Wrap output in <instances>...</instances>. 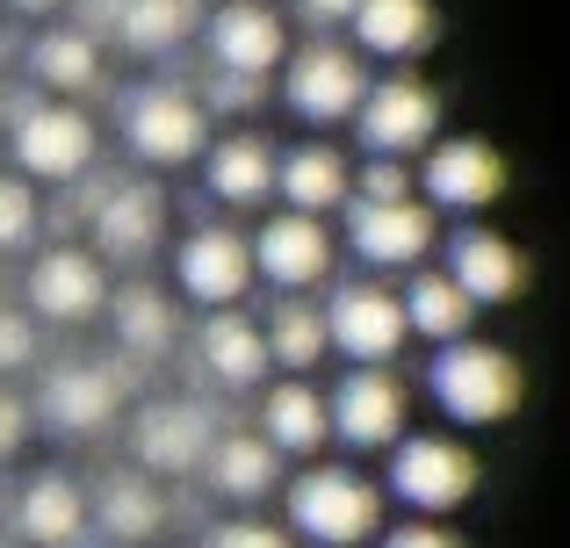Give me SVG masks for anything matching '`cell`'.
I'll use <instances>...</instances> for the list:
<instances>
[{
	"instance_id": "cell-24",
	"label": "cell",
	"mask_w": 570,
	"mask_h": 548,
	"mask_svg": "<svg viewBox=\"0 0 570 548\" xmlns=\"http://www.w3.org/2000/svg\"><path fill=\"white\" fill-rule=\"evenodd\" d=\"M203 477L224 506H261V498L282 491V448L267 434H217Z\"/></svg>"
},
{
	"instance_id": "cell-19",
	"label": "cell",
	"mask_w": 570,
	"mask_h": 548,
	"mask_svg": "<svg viewBox=\"0 0 570 548\" xmlns=\"http://www.w3.org/2000/svg\"><path fill=\"white\" fill-rule=\"evenodd\" d=\"M37 411H43V426L87 440V434H101V426H116V411H124V382H116V368L66 361V368H51V376H43Z\"/></svg>"
},
{
	"instance_id": "cell-37",
	"label": "cell",
	"mask_w": 570,
	"mask_h": 548,
	"mask_svg": "<svg viewBox=\"0 0 570 548\" xmlns=\"http://www.w3.org/2000/svg\"><path fill=\"white\" fill-rule=\"evenodd\" d=\"M376 548H462V535H448L441 520H404V527H390Z\"/></svg>"
},
{
	"instance_id": "cell-6",
	"label": "cell",
	"mask_w": 570,
	"mask_h": 548,
	"mask_svg": "<svg viewBox=\"0 0 570 548\" xmlns=\"http://www.w3.org/2000/svg\"><path fill=\"white\" fill-rule=\"evenodd\" d=\"M354 138L376 159L433 152V145H441V94H433L426 80H412V72H390V80L368 87L362 116H354Z\"/></svg>"
},
{
	"instance_id": "cell-13",
	"label": "cell",
	"mask_w": 570,
	"mask_h": 548,
	"mask_svg": "<svg viewBox=\"0 0 570 548\" xmlns=\"http://www.w3.org/2000/svg\"><path fill=\"white\" fill-rule=\"evenodd\" d=\"M419 196L433 210H455V217H476L505 196V159L491 138H441L419 167Z\"/></svg>"
},
{
	"instance_id": "cell-22",
	"label": "cell",
	"mask_w": 570,
	"mask_h": 548,
	"mask_svg": "<svg viewBox=\"0 0 570 548\" xmlns=\"http://www.w3.org/2000/svg\"><path fill=\"white\" fill-rule=\"evenodd\" d=\"M261 434L275 440L282 455H296V462H311V455L333 448V397L311 390L304 376L275 382V390L261 397Z\"/></svg>"
},
{
	"instance_id": "cell-18",
	"label": "cell",
	"mask_w": 570,
	"mask_h": 548,
	"mask_svg": "<svg viewBox=\"0 0 570 548\" xmlns=\"http://www.w3.org/2000/svg\"><path fill=\"white\" fill-rule=\"evenodd\" d=\"M195 361H203V376L217 382V390H253V382H267V368H275V347H267V325L232 303V310H209V318L195 325Z\"/></svg>"
},
{
	"instance_id": "cell-12",
	"label": "cell",
	"mask_w": 570,
	"mask_h": 548,
	"mask_svg": "<svg viewBox=\"0 0 570 548\" xmlns=\"http://www.w3.org/2000/svg\"><path fill=\"white\" fill-rule=\"evenodd\" d=\"M433 239H441V225H433V202H419V196H404V202H362L354 196V210H347V253L368 260V268L404 275L433 253Z\"/></svg>"
},
{
	"instance_id": "cell-35",
	"label": "cell",
	"mask_w": 570,
	"mask_h": 548,
	"mask_svg": "<svg viewBox=\"0 0 570 548\" xmlns=\"http://www.w3.org/2000/svg\"><path fill=\"white\" fill-rule=\"evenodd\" d=\"M37 361V310H8L0 303V382L14 376V368Z\"/></svg>"
},
{
	"instance_id": "cell-26",
	"label": "cell",
	"mask_w": 570,
	"mask_h": 548,
	"mask_svg": "<svg viewBox=\"0 0 570 548\" xmlns=\"http://www.w3.org/2000/svg\"><path fill=\"white\" fill-rule=\"evenodd\" d=\"M275 196H282V210H311V217H325V210H340V202H354V167H347V152H340V145H325V138H311V145H296V152H282Z\"/></svg>"
},
{
	"instance_id": "cell-36",
	"label": "cell",
	"mask_w": 570,
	"mask_h": 548,
	"mask_svg": "<svg viewBox=\"0 0 570 548\" xmlns=\"http://www.w3.org/2000/svg\"><path fill=\"white\" fill-rule=\"evenodd\" d=\"M203 548H289V535L267 527V520H217L203 535Z\"/></svg>"
},
{
	"instance_id": "cell-8",
	"label": "cell",
	"mask_w": 570,
	"mask_h": 548,
	"mask_svg": "<svg viewBox=\"0 0 570 548\" xmlns=\"http://www.w3.org/2000/svg\"><path fill=\"white\" fill-rule=\"evenodd\" d=\"M261 281V260H253V239H238L232 225H195L181 246H174V289L203 310H232L246 303V289Z\"/></svg>"
},
{
	"instance_id": "cell-33",
	"label": "cell",
	"mask_w": 570,
	"mask_h": 548,
	"mask_svg": "<svg viewBox=\"0 0 570 548\" xmlns=\"http://www.w3.org/2000/svg\"><path fill=\"white\" fill-rule=\"evenodd\" d=\"M412 188H419L412 159H376V152H368V167L354 173V196H362V202H404Z\"/></svg>"
},
{
	"instance_id": "cell-16",
	"label": "cell",
	"mask_w": 570,
	"mask_h": 548,
	"mask_svg": "<svg viewBox=\"0 0 570 548\" xmlns=\"http://www.w3.org/2000/svg\"><path fill=\"white\" fill-rule=\"evenodd\" d=\"M87 231H95L101 260L138 268V260H153L159 239H167V196H159L153 181H109L101 202L87 210Z\"/></svg>"
},
{
	"instance_id": "cell-7",
	"label": "cell",
	"mask_w": 570,
	"mask_h": 548,
	"mask_svg": "<svg viewBox=\"0 0 570 548\" xmlns=\"http://www.w3.org/2000/svg\"><path fill=\"white\" fill-rule=\"evenodd\" d=\"M124 138L145 167H188L209 152V109L188 87H138L124 101Z\"/></svg>"
},
{
	"instance_id": "cell-11",
	"label": "cell",
	"mask_w": 570,
	"mask_h": 548,
	"mask_svg": "<svg viewBox=\"0 0 570 548\" xmlns=\"http://www.w3.org/2000/svg\"><path fill=\"white\" fill-rule=\"evenodd\" d=\"M203 43H209V66L246 72V80H267V72L289 66V22H282L275 0H224V8H209Z\"/></svg>"
},
{
	"instance_id": "cell-32",
	"label": "cell",
	"mask_w": 570,
	"mask_h": 548,
	"mask_svg": "<svg viewBox=\"0 0 570 548\" xmlns=\"http://www.w3.org/2000/svg\"><path fill=\"white\" fill-rule=\"evenodd\" d=\"M95 512H101V527H109L116 541H153L159 527H167V498H159L145 477H109L101 498H95Z\"/></svg>"
},
{
	"instance_id": "cell-31",
	"label": "cell",
	"mask_w": 570,
	"mask_h": 548,
	"mask_svg": "<svg viewBox=\"0 0 570 548\" xmlns=\"http://www.w3.org/2000/svg\"><path fill=\"white\" fill-rule=\"evenodd\" d=\"M195 29H203L195 0H124V14H116V43H124V51H145V58L188 43Z\"/></svg>"
},
{
	"instance_id": "cell-15",
	"label": "cell",
	"mask_w": 570,
	"mask_h": 548,
	"mask_svg": "<svg viewBox=\"0 0 570 548\" xmlns=\"http://www.w3.org/2000/svg\"><path fill=\"white\" fill-rule=\"evenodd\" d=\"M224 426L209 419L195 397H153V405L130 419V440H138V462L153 469V477H188V469L209 462V448H217Z\"/></svg>"
},
{
	"instance_id": "cell-28",
	"label": "cell",
	"mask_w": 570,
	"mask_h": 548,
	"mask_svg": "<svg viewBox=\"0 0 570 548\" xmlns=\"http://www.w3.org/2000/svg\"><path fill=\"white\" fill-rule=\"evenodd\" d=\"M29 72H37L51 94H95L101 87V37L95 29H43L37 43H29Z\"/></svg>"
},
{
	"instance_id": "cell-21",
	"label": "cell",
	"mask_w": 570,
	"mask_h": 548,
	"mask_svg": "<svg viewBox=\"0 0 570 548\" xmlns=\"http://www.w3.org/2000/svg\"><path fill=\"white\" fill-rule=\"evenodd\" d=\"M203 181L224 210H261L275 202V181H282V152L261 138V130H232L203 152Z\"/></svg>"
},
{
	"instance_id": "cell-20",
	"label": "cell",
	"mask_w": 570,
	"mask_h": 548,
	"mask_svg": "<svg viewBox=\"0 0 570 548\" xmlns=\"http://www.w3.org/2000/svg\"><path fill=\"white\" fill-rule=\"evenodd\" d=\"M448 275L470 289L476 310H491V303H513V296L528 289V253L491 225H462L455 239H448Z\"/></svg>"
},
{
	"instance_id": "cell-38",
	"label": "cell",
	"mask_w": 570,
	"mask_h": 548,
	"mask_svg": "<svg viewBox=\"0 0 570 548\" xmlns=\"http://www.w3.org/2000/svg\"><path fill=\"white\" fill-rule=\"evenodd\" d=\"M22 440H29V405L8 390V382H0V462H8V455L22 448Z\"/></svg>"
},
{
	"instance_id": "cell-1",
	"label": "cell",
	"mask_w": 570,
	"mask_h": 548,
	"mask_svg": "<svg viewBox=\"0 0 570 548\" xmlns=\"http://www.w3.org/2000/svg\"><path fill=\"white\" fill-rule=\"evenodd\" d=\"M289 527L311 548H362L383 541V491L347 462H311L304 477H289Z\"/></svg>"
},
{
	"instance_id": "cell-2",
	"label": "cell",
	"mask_w": 570,
	"mask_h": 548,
	"mask_svg": "<svg viewBox=\"0 0 570 548\" xmlns=\"http://www.w3.org/2000/svg\"><path fill=\"white\" fill-rule=\"evenodd\" d=\"M426 382H433V405L455 426H505L520 411V397H528L520 361L505 347H491V339H448L433 353Z\"/></svg>"
},
{
	"instance_id": "cell-23",
	"label": "cell",
	"mask_w": 570,
	"mask_h": 548,
	"mask_svg": "<svg viewBox=\"0 0 570 548\" xmlns=\"http://www.w3.org/2000/svg\"><path fill=\"white\" fill-rule=\"evenodd\" d=\"M354 43L368 58H390V66H412L441 43V8L433 0H362L354 14Z\"/></svg>"
},
{
	"instance_id": "cell-14",
	"label": "cell",
	"mask_w": 570,
	"mask_h": 548,
	"mask_svg": "<svg viewBox=\"0 0 570 548\" xmlns=\"http://www.w3.org/2000/svg\"><path fill=\"white\" fill-rule=\"evenodd\" d=\"M29 310L43 325H95L109 310V260L95 246H51L29 268Z\"/></svg>"
},
{
	"instance_id": "cell-25",
	"label": "cell",
	"mask_w": 570,
	"mask_h": 548,
	"mask_svg": "<svg viewBox=\"0 0 570 548\" xmlns=\"http://www.w3.org/2000/svg\"><path fill=\"white\" fill-rule=\"evenodd\" d=\"M87 491L72 477H58V469H43V477L22 484V498H14V527H22L29 548H80L87 535Z\"/></svg>"
},
{
	"instance_id": "cell-5",
	"label": "cell",
	"mask_w": 570,
	"mask_h": 548,
	"mask_svg": "<svg viewBox=\"0 0 570 548\" xmlns=\"http://www.w3.org/2000/svg\"><path fill=\"white\" fill-rule=\"evenodd\" d=\"M8 152H14V167H22L29 181L72 188V181L95 173V123H87L72 101H29V109L14 116V130H8Z\"/></svg>"
},
{
	"instance_id": "cell-34",
	"label": "cell",
	"mask_w": 570,
	"mask_h": 548,
	"mask_svg": "<svg viewBox=\"0 0 570 548\" xmlns=\"http://www.w3.org/2000/svg\"><path fill=\"white\" fill-rule=\"evenodd\" d=\"M37 231V196H29V173H0V253L22 246Z\"/></svg>"
},
{
	"instance_id": "cell-40",
	"label": "cell",
	"mask_w": 570,
	"mask_h": 548,
	"mask_svg": "<svg viewBox=\"0 0 570 548\" xmlns=\"http://www.w3.org/2000/svg\"><path fill=\"white\" fill-rule=\"evenodd\" d=\"M296 8H304V22H318V29H354L362 0H296Z\"/></svg>"
},
{
	"instance_id": "cell-4",
	"label": "cell",
	"mask_w": 570,
	"mask_h": 548,
	"mask_svg": "<svg viewBox=\"0 0 570 548\" xmlns=\"http://www.w3.org/2000/svg\"><path fill=\"white\" fill-rule=\"evenodd\" d=\"M368 66L347 51V43H333V37H311L304 51H289V66H282V101H289L304 123H354L362 116V101H368Z\"/></svg>"
},
{
	"instance_id": "cell-17",
	"label": "cell",
	"mask_w": 570,
	"mask_h": 548,
	"mask_svg": "<svg viewBox=\"0 0 570 548\" xmlns=\"http://www.w3.org/2000/svg\"><path fill=\"white\" fill-rule=\"evenodd\" d=\"M404 382L390 368H347L333 390V440H347L354 455H383L404 440Z\"/></svg>"
},
{
	"instance_id": "cell-9",
	"label": "cell",
	"mask_w": 570,
	"mask_h": 548,
	"mask_svg": "<svg viewBox=\"0 0 570 548\" xmlns=\"http://www.w3.org/2000/svg\"><path fill=\"white\" fill-rule=\"evenodd\" d=\"M253 260H261V281L275 296H311L333 281V231H325V217L311 210H275L261 231H253Z\"/></svg>"
},
{
	"instance_id": "cell-29",
	"label": "cell",
	"mask_w": 570,
	"mask_h": 548,
	"mask_svg": "<svg viewBox=\"0 0 570 548\" xmlns=\"http://www.w3.org/2000/svg\"><path fill=\"white\" fill-rule=\"evenodd\" d=\"M267 347H275V368H289V376H311V368L333 353V325H325L318 303H304V296H275V310H267Z\"/></svg>"
},
{
	"instance_id": "cell-41",
	"label": "cell",
	"mask_w": 570,
	"mask_h": 548,
	"mask_svg": "<svg viewBox=\"0 0 570 548\" xmlns=\"http://www.w3.org/2000/svg\"><path fill=\"white\" fill-rule=\"evenodd\" d=\"M14 14H58V8H72V0H8Z\"/></svg>"
},
{
	"instance_id": "cell-3",
	"label": "cell",
	"mask_w": 570,
	"mask_h": 548,
	"mask_svg": "<svg viewBox=\"0 0 570 548\" xmlns=\"http://www.w3.org/2000/svg\"><path fill=\"white\" fill-rule=\"evenodd\" d=\"M476 455L462 448V440L448 434H404L397 448H390V498L397 506H412L419 520H448V512H462L476 498Z\"/></svg>"
},
{
	"instance_id": "cell-27",
	"label": "cell",
	"mask_w": 570,
	"mask_h": 548,
	"mask_svg": "<svg viewBox=\"0 0 570 548\" xmlns=\"http://www.w3.org/2000/svg\"><path fill=\"white\" fill-rule=\"evenodd\" d=\"M404 318H412L419 339H433V347H448V339H470V289H462L448 268H419L412 281H404Z\"/></svg>"
},
{
	"instance_id": "cell-30",
	"label": "cell",
	"mask_w": 570,
	"mask_h": 548,
	"mask_svg": "<svg viewBox=\"0 0 570 548\" xmlns=\"http://www.w3.org/2000/svg\"><path fill=\"white\" fill-rule=\"evenodd\" d=\"M109 318H116V347L138 353V361H159V353L174 347V296H159L153 281H130V289H116Z\"/></svg>"
},
{
	"instance_id": "cell-10",
	"label": "cell",
	"mask_w": 570,
	"mask_h": 548,
	"mask_svg": "<svg viewBox=\"0 0 570 548\" xmlns=\"http://www.w3.org/2000/svg\"><path fill=\"white\" fill-rule=\"evenodd\" d=\"M325 325H333V353H347L354 368H390L412 339L404 296L376 289V281H340L333 303H325Z\"/></svg>"
},
{
	"instance_id": "cell-39",
	"label": "cell",
	"mask_w": 570,
	"mask_h": 548,
	"mask_svg": "<svg viewBox=\"0 0 570 548\" xmlns=\"http://www.w3.org/2000/svg\"><path fill=\"white\" fill-rule=\"evenodd\" d=\"M209 94H217V109H253V101H261V80H246V72H224V66H209Z\"/></svg>"
}]
</instances>
